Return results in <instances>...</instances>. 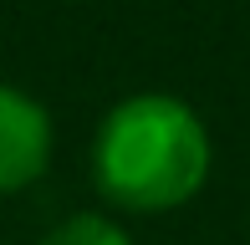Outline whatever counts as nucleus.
<instances>
[{"label":"nucleus","mask_w":250,"mask_h":245,"mask_svg":"<svg viewBox=\"0 0 250 245\" xmlns=\"http://www.w3.org/2000/svg\"><path fill=\"white\" fill-rule=\"evenodd\" d=\"M209 128L184 97L138 92L107 107L92 138V179L107 204L128 215L179 209L209 179Z\"/></svg>","instance_id":"1"},{"label":"nucleus","mask_w":250,"mask_h":245,"mask_svg":"<svg viewBox=\"0 0 250 245\" xmlns=\"http://www.w3.org/2000/svg\"><path fill=\"white\" fill-rule=\"evenodd\" d=\"M56 128L26 87L0 82V194H21L51 169Z\"/></svg>","instance_id":"2"},{"label":"nucleus","mask_w":250,"mask_h":245,"mask_svg":"<svg viewBox=\"0 0 250 245\" xmlns=\"http://www.w3.org/2000/svg\"><path fill=\"white\" fill-rule=\"evenodd\" d=\"M41 245H133V235L118 225V220L82 209V215H66L62 225H51Z\"/></svg>","instance_id":"3"}]
</instances>
